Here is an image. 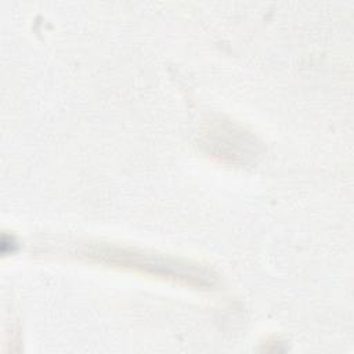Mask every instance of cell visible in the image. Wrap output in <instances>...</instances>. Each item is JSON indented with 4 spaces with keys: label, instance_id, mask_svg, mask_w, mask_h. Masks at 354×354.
I'll list each match as a JSON object with an SVG mask.
<instances>
[{
    "label": "cell",
    "instance_id": "cell-1",
    "mask_svg": "<svg viewBox=\"0 0 354 354\" xmlns=\"http://www.w3.org/2000/svg\"><path fill=\"white\" fill-rule=\"evenodd\" d=\"M82 254L98 263L137 270L159 278L178 281L191 286L209 288L213 286L217 281L216 274L199 263L131 248L97 243L86 246L82 250Z\"/></svg>",
    "mask_w": 354,
    "mask_h": 354
},
{
    "label": "cell",
    "instance_id": "cell-2",
    "mask_svg": "<svg viewBox=\"0 0 354 354\" xmlns=\"http://www.w3.org/2000/svg\"><path fill=\"white\" fill-rule=\"evenodd\" d=\"M207 145L212 147V152L220 158H230L232 162L238 158H246L256 153L254 138L241 129H235L231 124H218L210 131Z\"/></svg>",
    "mask_w": 354,
    "mask_h": 354
}]
</instances>
